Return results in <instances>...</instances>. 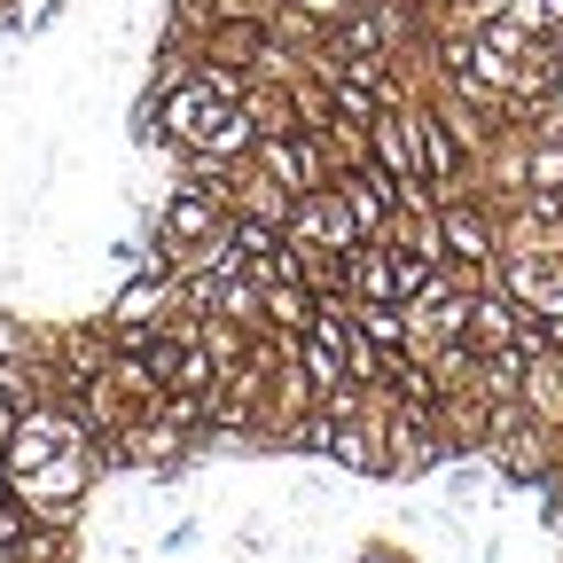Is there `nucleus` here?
<instances>
[{
    "label": "nucleus",
    "mask_w": 563,
    "mask_h": 563,
    "mask_svg": "<svg viewBox=\"0 0 563 563\" xmlns=\"http://www.w3.org/2000/svg\"><path fill=\"white\" fill-rule=\"evenodd\" d=\"M290 243H313V251H352L361 243V220H352V203H344V188L329 180V188H306L298 203H290V228H282Z\"/></svg>",
    "instance_id": "3"
},
{
    "label": "nucleus",
    "mask_w": 563,
    "mask_h": 563,
    "mask_svg": "<svg viewBox=\"0 0 563 563\" xmlns=\"http://www.w3.org/2000/svg\"><path fill=\"white\" fill-rule=\"evenodd\" d=\"M228 243H235V258L251 266V258H274V251H282V228H274V220H251V211H235V220H228Z\"/></svg>",
    "instance_id": "7"
},
{
    "label": "nucleus",
    "mask_w": 563,
    "mask_h": 563,
    "mask_svg": "<svg viewBox=\"0 0 563 563\" xmlns=\"http://www.w3.org/2000/svg\"><path fill=\"white\" fill-rule=\"evenodd\" d=\"M501 16H517L540 40H563V0H501Z\"/></svg>",
    "instance_id": "8"
},
{
    "label": "nucleus",
    "mask_w": 563,
    "mask_h": 563,
    "mask_svg": "<svg viewBox=\"0 0 563 563\" xmlns=\"http://www.w3.org/2000/svg\"><path fill=\"white\" fill-rule=\"evenodd\" d=\"M196 540H203V525H196V517H180V525H165V540H157V548H165V555H180V548H196Z\"/></svg>",
    "instance_id": "9"
},
{
    "label": "nucleus",
    "mask_w": 563,
    "mask_h": 563,
    "mask_svg": "<svg viewBox=\"0 0 563 563\" xmlns=\"http://www.w3.org/2000/svg\"><path fill=\"white\" fill-rule=\"evenodd\" d=\"M517 399H525L540 422H555V431H563V344H540V352H525Z\"/></svg>",
    "instance_id": "6"
},
{
    "label": "nucleus",
    "mask_w": 563,
    "mask_h": 563,
    "mask_svg": "<svg viewBox=\"0 0 563 563\" xmlns=\"http://www.w3.org/2000/svg\"><path fill=\"white\" fill-rule=\"evenodd\" d=\"M336 188H344V203H352V220H361V235H384V220L399 211V173H384L376 157H352V165L336 173Z\"/></svg>",
    "instance_id": "4"
},
{
    "label": "nucleus",
    "mask_w": 563,
    "mask_h": 563,
    "mask_svg": "<svg viewBox=\"0 0 563 563\" xmlns=\"http://www.w3.org/2000/svg\"><path fill=\"white\" fill-rule=\"evenodd\" d=\"M313 313H321V290H313L306 274H274V282H258V321H266V329L306 336V329H313Z\"/></svg>",
    "instance_id": "5"
},
{
    "label": "nucleus",
    "mask_w": 563,
    "mask_h": 563,
    "mask_svg": "<svg viewBox=\"0 0 563 563\" xmlns=\"http://www.w3.org/2000/svg\"><path fill=\"white\" fill-rule=\"evenodd\" d=\"M251 165H266L290 196H306V188H329L336 180V150L313 133V125H282V133H258V150H251Z\"/></svg>",
    "instance_id": "2"
},
{
    "label": "nucleus",
    "mask_w": 563,
    "mask_h": 563,
    "mask_svg": "<svg viewBox=\"0 0 563 563\" xmlns=\"http://www.w3.org/2000/svg\"><path fill=\"white\" fill-rule=\"evenodd\" d=\"M228 196L220 188H203V180H180L157 211H150V243H157V266L173 258V251H203V243H220L228 235Z\"/></svg>",
    "instance_id": "1"
}]
</instances>
